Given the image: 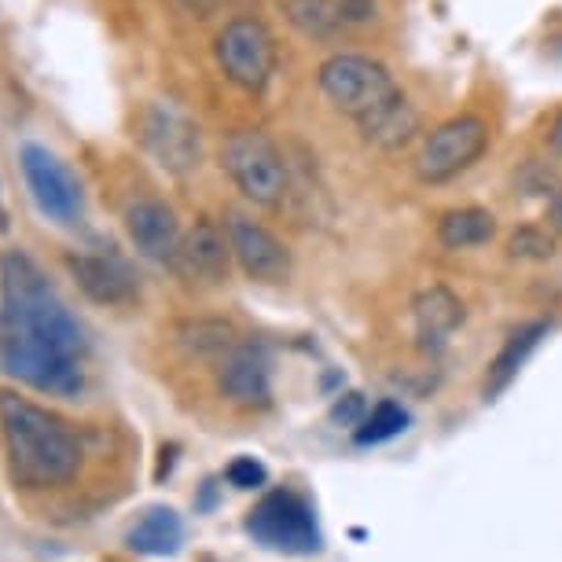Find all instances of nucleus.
I'll return each mask as SVG.
<instances>
[{
  "label": "nucleus",
  "instance_id": "nucleus-1",
  "mask_svg": "<svg viewBox=\"0 0 562 562\" xmlns=\"http://www.w3.org/2000/svg\"><path fill=\"white\" fill-rule=\"evenodd\" d=\"M85 327L23 250L0 258V371L37 394L85 390Z\"/></svg>",
  "mask_w": 562,
  "mask_h": 562
},
{
  "label": "nucleus",
  "instance_id": "nucleus-2",
  "mask_svg": "<svg viewBox=\"0 0 562 562\" xmlns=\"http://www.w3.org/2000/svg\"><path fill=\"white\" fill-rule=\"evenodd\" d=\"M0 434L8 449V471L19 490H59L81 471V441L59 416L0 390Z\"/></svg>",
  "mask_w": 562,
  "mask_h": 562
},
{
  "label": "nucleus",
  "instance_id": "nucleus-3",
  "mask_svg": "<svg viewBox=\"0 0 562 562\" xmlns=\"http://www.w3.org/2000/svg\"><path fill=\"white\" fill-rule=\"evenodd\" d=\"M316 85L335 111L349 114L353 122L371 119L375 111L390 108L394 100H401V89L383 63L357 56V52H338L327 56L316 70Z\"/></svg>",
  "mask_w": 562,
  "mask_h": 562
},
{
  "label": "nucleus",
  "instance_id": "nucleus-4",
  "mask_svg": "<svg viewBox=\"0 0 562 562\" xmlns=\"http://www.w3.org/2000/svg\"><path fill=\"white\" fill-rule=\"evenodd\" d=\"M221 166L232 184L250 199L254 206L276 210L288 199V162L276 140L261 130H239L221 144Z\"/></svg>",
  "mask_w": 562,
  "mask_h": 562
},
{
  "label": "nucleus",
  "instance_id": "nucleus-5",
  "mask_svg": "<svg viewBox=\"0 0 562 562\" xmlns=\"http://www.w3.org/2000/svg\"><path fill=\"white\" fill-rule=\"evenodd\" d=\"M247 537L265 551H280V555H316L324 548L321 522L305 496L291 490H276L261 496L247 512Z\"/></svg>",
  "mask_w": 562,
  "mask_h": 562
},
{
  "label": "nucleus",
  "instance_id": "nucleus-6",
  "mask_svg": "<svg viewBox=\"0 0 562 562\" xmlns=\"http://www.w3.org/2000/svg\"><path fill=\"white\" fill-rule=\"evenodd\" d=\"M214 56L217 67L225 70V78L236 89L261 97L269 89L272 74H276V37L269 34V26L261 19H232L214 41Z\"/></svg>",
  "mask_w": 562,
  "mask_h": 562
},
{
  "label": "nucleus",
  "instance_id": "nucleus-7",
  "mask_svg": "<svg viewBox=\"0 0 562 562\" xmlns=\"http://www.w3.org/2000/svg\"><path fill=\"white\" fill-rule=\"evenodd\" d=\"M19 169L26 177L34 206L56 225H78L85 214V195L78 177L70 173L59 155H52L45 144L19 147Z\"/></svg>",
  "mask_w": 562,
  "mask_h": 562
},
{
  "label": "nucleus",
  "instance_id": "nucleus-8",
  "mask_svg": "<svg viewBox=\"0 0 562 562\" xmlns=\"http://www.w3.org/2000/svg\"><path fill=\"white\" fill-rule=\"evenodd\" d=\"M136 130H140L136 136H140L144 151L155 158L158 169H166L173 177H188L192 169H199V158H203L199 125L173 103H147Z\"/></svg>",
  "mask_w": 562,
  "mask_h": 562
},
{
  "label": "nucleus",
  "instance_id": "nucleus-9",
  "mask_svg": "<svg viewBox=\"0 0 562 562\" xmlns=\"http://www.w3.org/2000/svg\"><path fill=\"white\" fill-rule=\"evenodd\" d=\"M490 147V125L479 114H460L449 119L423 140L416 155V169L423 180L441 184V180L460 177L467 166H474L482 158V151Z\"/></svg>",
  "mask_w": 562,
  "mask_h": 562
},
{
  "label": "nucleus",
  "instance_id": "nucleus-10",
  "mask_svg": "<svg viewBox=\"0 0 562 562\" xmlns=\"http://www.w3.org/2000/svg\"><path fill=\"white\" fill-rule=\"evenodd\" d=\"M225 232L232 243V254H236L239 269L258 283H283L291 276V250L276 232L258 225L247 214H232L225 217Z\"/></svg>",
  "mask_w": 562,
  "mask_h": 562
},
{
  "label": "nucleus",
  "instance_id": "nucleus-11",
  "mask_svg": "<svg viewBox=\"0 0 562 562\" xmlns=\"http://www.w3.org/2000/svg\"><path fill=\"white\" fill-rule=\"evenodd\" d=\"M280 4L291 26L313 41H331L346 30H364L379 19L375 0H280Z\"/></svg>",
  "mask_w": 562,
  "mask_h": 562
},
{
  "label": "nucleus",
  "instance_id": "nucleus-12",
  "mask_svg": "<svg viewBox=\"0 0 562 562\" xmlns=\"http://www.w3.org/2000/svg\"><path fill=\"white\" fill-rule=\"evenodd\" d=\"M232 258H236V254H232L225 225H217V221H210V217H199L195 228L180 239V254H177L173 269L184 276V280L214 288V283L228 280Z\"/></svg>",
  "mask_w": 562,
  "mask_h": 562
},
{
  "label": "nucleus",
  "instance_id": "nucleus-13",
  "mask_svg": "<svg viewBox=\"0 0 562 562\" xmlns=\"http://www.w3.org/2000/svg\"><path fill=\"white\" fill-rule=\"evenodd\" d=\"M67 269L78 280V288L100 305H130L140 294L133 269L125 265L119 254H67Z\"/></svg>",
  "mask_w": 562,
  "mask_h": 562
},
{
  "label": "nucleus",
  "instance_id": "nucleus-14",
  "mask_svg": "<svg viewBox=\"0 0 562 562\" xmlns=\"http://www.w3.org/2000/svg\"><path fill=\"white\" fill-rule=\"evenodd\" d=\"M125 232H130V243L136 247V254H144L147 261L158 265H173L180 254V221L166 203L158 199H136L125 210Z\"/></svg>",
  "mask_w": 562,
  "mask_h": 562
},
{
  "label": "nucleus",
  "instance_id": "nucleus-15",
  "mask_svg": "<svg viewBox=\"0 0 562 562\" xmlns=\"http://www.w3.org/2000/svg\"><path fill=\"white\" fill-rule=\"evenodd\" d=\"M221 394L239 408H269L272 364L261 342L232 346L225 368H221Z\"/></svg>",
  "mask_w": 562,
  "mask_h": 562
},
{
  "label": "nucleus",
  "instance_id": "nucleus-16",
  "mask_svg": "<svg viewBox=\"0 0 562 562\" xmlns=\"http://www.w3.org/2000/svg\"><path fill=\"white\" fill-rule=\"evenodd\" d=\"M412 316H416L419 342L427 349H441L452 338L456 327L463 324V302L449 288H427L412 302Z\"/></svg>",
  "mask_w": 562,
  "mask_h": 562
},
{
  "label": "nucleus",
  "instance_id": "nucleus-17",
  "mask_svg": "<svg viewBox=\"0 0 562 562\" xmlns=\"http://www.w3.org/2000/svg\"><path fill=\"white\" fill-rule=\"evenodd\" d=\"M125 544H130L136 555H155V559H166V555H177L180 544H184V522L173 507H147L140 515L130 533H125Z\"/></svg>",
  "mask_w": 562,
  "mask_h": 562
},
{
  "label": "nucleus",
  "instance_id": "nucleus-18",
  "mask_svg": "<svg viewBox=\"0 0 562 562\" xmlns=\"http://www.w3.org/2000/svg\"><path fill=\"white\" fill-rule=\"evenodd\" d=\"M548 331H551V327H548L544 321H537V324L518 327V331H515L512 338H507L501 353L493 357L490 375H485V401H496L507 386L515 383V375L522 371L526 360L533 357V349L540 346V338H544Z\"/></svg>",
  "mask_w": 562,
  "mask_h": 562
},
{
  "label": "nucleus",
  "instance_id": "nucleus-19",
  "mask_svg": "<svg viewBox=\"0 0 562 562\" xmlns=\"http://www.w3.org/2000/svg\"><path fill=\"white\" fill-rule=\"evenodd\" d=\"M357 125H360V133H364L368 144L383 147V151H394V147L408 144L412 136L419 133V111L401 97V100L390 103V108L375 111L371 119L357 122Z\"/></svg>",
  "mask_w": 562,
  "mask_h": 562
},
{
  "label": "nucleus",
  "instance_id": "nucleus-20",
  "mask_svg": "<svg viewBox=\"0 0 562 562\" xmlns=\"http://www.w3.org/2000/svg\"><path fill=\"white\" fill-rule=\"evenodd\" d=\"M493 236H496V217L482 206L449 210V214L438 221V239H441V247H449V250L482 247V243H490Z\"/></svg>",
  "mask_w": 562,
  "mask_h": 562
},
{
  "label": "nucleus",
  "instance_id": "nucleus-21",
  "mask_svg": "<svg viewBox=\"0 0 562 562\" xmlns=\"http://www.w3.org/2000/svg\"><path fill=\"white\" fill-rule=\"evenodd\" d=\"M408 430V412L397 405V401H379L375 408L368 412L364 423L353 430V441L357 445H383V441H394L397 434Z\"/></svg>",
  "mask_w": 562,
  "mask_h": 562
},
{
  "label": "nucleus",
  "instance_id": "nucleus-22",
  "mask_svg": "<svg viewBox=\"0 0 562 562\" xmlns=\"http://www.w3.org/2000/svg\"><path fill=\"white\" fill-rule=\"evenodd\" d=\"M507 254L518 261H548L555 254V236L548 228H537V225H522L507 239Z\"/></svg>",
  "mask_w": 562,
  "mask_h": 562
},
{
  "label": "nucleus",
  "instance_id": "nucleus-23",
  "mask_svg": "<svg viewBox=\"0 0 562 562\" xmlns=\"http://www.w3.org/2000/svg\"><path fill=\"white\" fill-rule=\"evenodd\" d=\"M225 479L228 485H236V490H261V485L269 482V471H265V463L254 460V456H236V460L225 467Z\"/></svg>",
  "mask_w": 562,
  "mask_h": 562
},
{
  "label": "nucleus",
  "instance_id": "nucleus-24",
  "mask_svg": "<svg viewBox=\"0 0 562 562\" xmlns=\"http://www.w3.org/2000/svg\"><path fill=\"white\" fill-rule=\"evenodd\" d=\"M368 416V405H364V397L360 394H346L342 401H335V408H331V423H338V427H360Z\"/></svg>",
  "mask_w": 562,
  "mask_h": 562
},
{
  "label": "nucleus",
  "instance_id": "nucleus-25",
  "mask_svg": "<svg viewBox=\"0 0 562 562\" xmlns=\"http://www.w3.org/2000/svg\"><path fill=\"white\" fill-rule=\"evenodd\" d=\"M184 12H192V15H210V12H217L225 0H177Z\"/></svg>",
  "mask_w": 562,
  "mask_h": 562
},
{
  "label": "nucleus",
  "instance_id": "nucleus-26",
  "mask_svg": "<svg viewBox=\"0 0 562 562\" xmlns=\"http://www.w3.org/2000/svg\"><path fill=\"white\" fill-rule=\"evenodd\" d=\"M548 225L555 236H562V188L555 195H551V206H548Z\"/></svg>",
  "mask_w": 562,
  "mask_h": 562
},
{
  "label": "nucleus",
  "instance_id": "nucleus-27",
  "mask_svg": "<svg viewBox=\"0 0 562 562\" xmlns=\"http://www.w3.org/2000/svg\"><path fill=\"white\" fill-rule=\"evenodd\" d=\"M548 147L562 158V111L555 114V122L548 125Z\"/></svg>",
  "mask_w": 562,
  "mask_h": 562
},
{
  "label": "nucleus",
  "instance_id": "nucleus-28",
  "mask_svg": "<svg viewBox=\"0 0 562 562\" xmlns=\"http://www.w3.org/2000/svg\"><path fill=\"white\" fill-rule=\"evenodd\" d=\"M0 232H8V210H4V199H0Z\"/></svg>",
  "mask_w": 562,
  "mask_h": 562
}]
</instances>
